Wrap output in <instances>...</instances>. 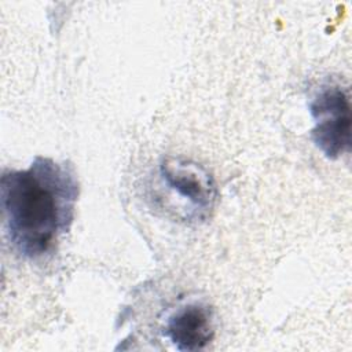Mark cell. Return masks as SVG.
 <instances>
[{
  "instance_id": "1",
  "label": "cell",
  "mask_w": 352,
  "mask_h": 352,
  "mask_svg": "<svg viewBox=\"0 0 352 352\" xmlns=\"http://www.w3.org/2000/svg\"><path fill=\"white\" fill-rule=\"evenodd\" d=\"M0 198L14 249L26 258L44 257L72 226L78 198L74 166L38 155L26 169L3 172Z\"/></svg>"
},
{
  "instance_id": "2",
  "label": "cell",
  "mask_w": 352,
  "mask_h": 352,
  "mask_svg": "<svg viewBox=\"0 0 352 352\" xmlns=\"http://www.w3.org/2000/svg\"><path fill=\"white\" fill-rule=\"evenodd\" d=\"M158 177L168 205L177 217L198 224L212 216L217 186L205 166L184 157L168 155L158 165Z\"/></svg>"
},
{
  "instance_id": "3",
  "label": "cell",
  "mask_w": 352,
  "mask_h": 352,
  "mask_svg": "<svg viewBox=\"0 0 352 352\" xmlns=\"http://www.w3.org/2000/svg\"><path fill=\"white\" fill-rule=\"evenodd\" d=\"M309 111L314 118L311 138L315 146L330 160L351 150V95L340 82H327L319 88Z\"/></svg>"
},
{
  "instance_id": "4",
  "label": "cell",
  "mask_w": 352,
  "mask_h": 352,
  "mask_svg": "<svg viewBox=\"0 0 352 352\" xmlns=\"http://www.w3.org/2000/svg\"><path fill=\"white\" fill-rule=\"evenodd\" d=\"M165 336L179 351H201L214 337L212 309L202 302L177 308L166 320Z\"/></svg>"
}]
</instances>
